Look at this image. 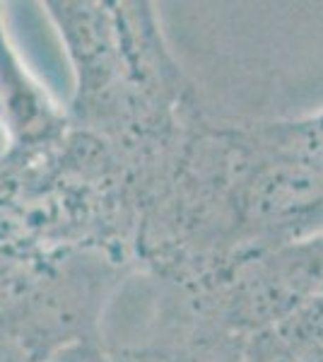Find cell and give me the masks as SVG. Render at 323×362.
<instances>
[{
  "mask_svg": "<svg viewBox=\"0 0 323 362\" xmlns=\"http://www.w3.org/2000/svg\"><path fill=\"white\" fill-rule=\"evenodd\" d=\"M266 133L280 148L304 157L311 165L323 169V112L299 121H278L263 124Z\"/></svg>",
  "mask_w": 323,
  "mask_h": 362,
  "instance_id": "obj_3",
  "label": "cell"
},
{
  "mask_svg": "<svg viewBox=\"0 0 323 362\" xmlns=\"http://www.w3.org/2000/svg\"><path fill=\"white\" fill-rule=\"evenodd\" d=\"M0 126L15 148H34L56 138L66 126V114L49 92L29 75L8 42L0 17Z\"/></svg>",
  "mask_w": 323,
  "mask_h": 362,
  "instance_id": "obj_2",
  "label": "cell"
},
{
  "mask_svg": "<svg viewBox=\"0 0 323 362\" xmlns=\"http://www.w3.org/2000/svg\"><path fill=\"white\" fill-rule=\"evenodd\" d=\"M246 362H304L278 329L261 331L246 341Z\"/></svg>",
  "mask_w": 323,
  "mask_h": 362,
  "instance_id": "obj_4",
  "label": "cell"
},
{
  "mask_svg": "<svg viewBox=\"0 0 323 362\" xmlns=\"http://www.w3.org/2000/svg\"><path fill=\"white\" fill-rule=\"evenodd\" d=\"M196 288L205 324L242 336L278 329L323 297V235L244 256Z\"/></svg>",
  "mask_w": 323,
  "mask_h": 362,
  "instance_id": "obj_1",
  "label": "cell"
}]
</instances>
